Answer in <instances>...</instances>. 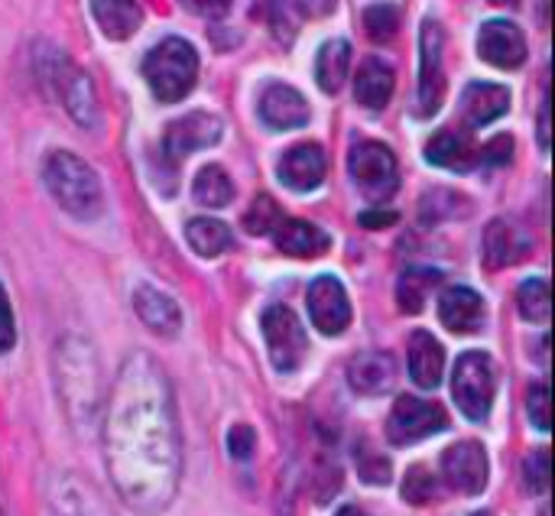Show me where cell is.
<instances>
[{
	"label": "cell",
	"mask_w": 555,
	"mask_h": 516,
	"mask_svg": "<svg viewBox=\"0 0 555 516\" xmlns=\"http://www.w3.org/2000/svg\"><path fill=\"white\" fill-rule=\"evenodd\" d=\"M527 410H530V420L540 433H550V387L546 384H537L530 387V397H527Z\"/></svg>",
	"instance_id": "cell-34"
},
{
	"label": "cell",
	"mask_w": 555,
	"mask_h": 516,
	"mask_svg": "<svg viewBox=\"0 0 555 516\" xmlns=\"http://www.w3.org/2000/svg\"><path fill=\"white\" fill-rule=\"evenodd\" d=\"M524 478H527V488H530L533 494H546V491H550V452H546V449H540V452H533V455L527 459Z\"/></svg>",
	"instance_id": "cell-33"
},
{
	"label": "cell",
	"mask_w": 555,
	"mask_h": 516,
	"mask_svg": "<svg viewBox=\"0 0 555 516\" xmlns=\"http://www.w3.org/2000/svg\"><path fill=\"white\" fill-rule=\"evenodd\" d=\"M182 7L198 13V16H224L231 0H182Z\"/></svg>",
	"instance_id": "cell-40"
},
{
	"label": "cell",
	"mask_w": 555,
	"mask_h": 516,
	"mask_svg": "<svg viewBox=\"0 0 555 516\" xmlns=\"http://www.w3.org/2000/svg\"><path fill=\"white\" fill-rule=\"evenodd\" d=\"M94 23L107 39H127L140 29V3L137 0H91Z\"/></svg>",
	"instance_id": "cell-24"
},
{
	"label": "cell",
	"mask_w": 555,
	"mask_h": 516,
	"mask_svg": "<svg viewBox=\"0 0 555 516\" xmlns=\"http://www.w3.org/2000/svg\"><path fill=\"white\" fill-rule=\"evenodd\" d=\"M390 94H393V68L384 59H367L354 75L358 104H364L367 111H380L387 107Z\"/></svg>",
	"instance_id": "cell-23"
},
{
	"label": "cell",
	"mask_w": 555,
	"mask_h": 516,
	"mask_svg": "<svg viewBox=\"0 0 555 516\" xmlns=\"http://www.w3.org/2000/svg\"><path fill=\"white\" fill-rule=\"evenodd\" d=\"M348 169H351V179L354 185L374 198V202H384L390 198L397 189H400V166H397V156L390 146L377 143V140H361L354 143L351 156H348Z\"/></svg>",
	"instance_id": "cell-5"
},
{
	"label": "cell",
	"mask_w": 555,
	"mask_h": 516,
	"mask_svg": "<svg viewBox=\"0 0 555 516\" xmlns=\"http://www.w3.org/2000/svg\"><path fill=\"white\" fill-rule=\"evenodd\" d=\"M442 283V273L433 270V267H410L406 273H400V283H397V302L403 312L416 315L426 309V299L439 289Z\"/></svg>",
	"instance_id": "cell-26"
},
{
	"label": "cell",
	"mask_w": 555,
	"mask_h": 516,
	"mask_svg": "<svg viewBox=\"0 0 555 516\" xmlns=\"http://www.w3.org/2000/svg\"><path fill=\"white\" fill-rule=\"evenodd\" d=\"M133 309H137V315L143 319V325H146L150 332H156V335H176L179 325H182L179 306H176L166 293H159V289H153V286H140V289L133 293Z\"/></svg>",
	"instance_id": "cell-22"
},
{
	"label": "cell",
	"mask_w": 555,
	"mask_h": 516,
	"mask_svg": "<svg viewBox=\"0 0 555 516\" xmlns=\"http://www.w3.org/2000/svg\"><path fill=\"white\" fill-rule=\"evenodd\" d=\"M393 221H397V211H364V215H361V224H364V228H374V231L390 228Z\"/></svg>",
	"instance_id": "cell-41"
},
{
	"label": "cell",
	"mask_w": 555,
	"mask_h": 516,
	"mask_svg": "<svg viewBox=\"0 0 555 516\" xmlns=\"http://www.w3.org/2000/svg\"><path fill=\"white\" fill-rule=\"evenodd\" d=\"M338 0H286V7L293 10V16H328L335 10Z\"/></svg>",
	"instance_id": "cell-39"
},
{
	"label": "cell",
	"mask_w": 555,
	"mask_h": 516,
	"mask_svg": "<svg viewBox=\"0 0 555 516\" xmlns=\"http://www.w3.org/2000/svg\"><path fill=\"white\" fill-rule=\"evenodd\" d=\"M338 516H367V514H364V511H358V507H341Z\"/></svg>",
	"instance_id": "cell-43"
},
{
	"label": "cell",
	"mask_w": 555,
	"mask_h": 516,
	"mask_svg": "<svg viewBox=\"0 0 555 516\" xmlns=\"http://www.w3.org/2000/svg\"><path fill=\"white\" fill-rule=\"evenodd\" d=\"M507 107H511V91L494 81H475L462 94V114L472 127L494 124L498 117L507 114Z\"/></svg>",
	"instance_id": "cell-19"
},
{
	"label": "cell",
	"mask_w": 555,
	"mask_h": 516,
	"mask_svg": "<svg viewBox=\"0 0 555 516\" xmlns=\"http://www.w3.org/2000/svg\"><path fill=\"white\" fill-rule=\"evenodd\" d=\"M446 374V351L429 332H413L410 338V377L423 390H436Z\"/></svg>",
	"instance_id": "cell-21"
},
{
	"label": "cell",
	"mask_w": 555,
	"mask_h": 516,
	"mask_svg": "<svg viewBox=\"0 0 555 516\" xmlns=\"http://www.w3.org/2000/svg\"><path fill=\"white\" fill-rule=\"evenodd\" d=\"M446 29L439 20H426L420 29V111L433 117L446 101Z\"/></svg>",
	"instance_id": "cell-6"
},
{
	"label": "cell",
	"mask_w": 555,
	"mask_h": 516,
	"mask_svg": "<svg viewBox=\"0 0 555 516\" xmlns=\"http://www.w3.org/2000/svg\"><path fill=\"white\" fill-rule=\"evenodd\" d=\"M224 133V124L221 117L208 114V111H195V114H185L179 120H172L166 130H163V153L179 163L185 159L189 153H198L205 146H215Z\"/></svg>",
	"instance_id": "cell-9"
},
{
	"label": "cell",
	"mask_w": 555,
	"mask_h": 516,
	"mask_svg": "<svg viewBox=\"0 0 555 516\" xmlns=\"http://www.w3.org/2000/svg\"><path fill=\"white\" fill-rule=\"evenodd\" d=\"M42 182H46L49 195L55 198V205L78 221H91L104 208V192H101L98 172L81 156H75L68 150H55L46 156Z\"/></svg>",
	"instance_id": "cell-2"
},
{
	"label": "cell",
	"mask_w": 555,
	"mask_h": 516,
	"mask_svg": "<svg viewBox=\"0 0 555 516\" xmlns=\"http://www.w3.org/2000/svg\"><path fill=\"white\" fill-rule=\"evenodd\" d=\"M104 446L114 488L133 511L159 514L169 507L179 488L182 449L172 394L153 358L133 354L120 367Z\"/></svg>",
	"instance_id": "cell-1"
},
{
	"label": "cell",
	"mask_w": 555,
	"mask_h": 516,
	"mask_svg": "<svg viewBox=\"0 0 555 516\" xmlns=\"http://www.w3.org/2000/svg\"><path fill=\"white\" fill-rule=\"evenodd\" d=\"M257 111H260V120L270 127V130H296V127H306L309 124V101L283 85V81H273L260 91V101H257Z\"/></svg>",
	"instance_id": "cell-13"
},
{
	"label": "cell",
	"mask_w": 555,
	"mask_h": 516,
	"mask_svg": "<svg viewBox=\"0 0 555 516\" xmlns=\"http://www.w3.org/2000/svg\"><path fill=\"white\" fill-rule=\"evenodd\" d=\"M540 146L550 150V101H543V111H540Z\"/></svg>",
	"instance_id": "cell-42"
},
{
	"label": "cell",
	"mask_w": 555,
	"mask_h": 516,
	"mask_svg": "<svg viewBox=\"0 0 555 516\" xmlns=\"http://www.w3.org/2000/svg\"><path fill=\"white\" fill-rule=\"evenodd\" d=\"M143 78L150 85V91L166 101L176 104L182 101L195 81H198V52L192 42H185L182 36H169L159 46H153L143 59Z\"/></svg>",
	"instance_id": "cell-3"
},
{
	"label": "cell",
	"mask_w": 555,
	"mask_h": 516,
	"mask_svg": "<svg viewBox=\"0 0 555 516\" xmlns=\"http://www.w3.org/2000/svg\"><path fill=\"white\" fill-rule=\"evenodd\" d=\"M481 159L491 163V166H504L514 159V137H494L485 150H481Z\"/></svg>",
	"instance_id": "cell-36"
},
{
	"label": "cell",
	"mask_w": 555,
	"mask_h": 516,
	"mask_svg": "<svg viewBox=\"0 0 555 516\" xmlns=\"http://www.w3.org/2000/svg\"><path fill=\"white\" fill-rule=\"evenodd\" d=\"M263 338H267V351H270V364L280 371V374H289L302 364L306 351H309V341H306V332L296 319L293 309L286 306H270L263 312Z\"/></svg>",
	"instance_id": "cell-7"
},
{
	"label": "cell",
	"mask_w": 555,
	"mask_h": 516,
	"mask_svg": "<svg viewBox=\"0 0 555 516\" xmlns=\"http://www.w3.org/2000/svg\"><path fill=\"white\" fill-rule=\"evenodd\" d=\"M364 29L377 42H390L400 29V10L393 3H377L364 10Z\"/></svg>",
	"instance_id": "cell-30"
},
{
	"label": "cell",
	"mask_w": 555,
	"mask_h": 516,
	"mask_svg": "<svg viewBox=\"0 0 555 516\" xmlns=\"http://www.w3.org/2000/svg\"><path fill=\"white\" fill-rule=\"evenodd\" d=\"M478 55L494 68H520L527 62L524 29L511 20H488L478 29Z\"/></svg>",
	"instance_id": "cell-10"
},
{
	"label": "cell",
	"mask_w": 555,
	"mask_h": 516,
	"mask_svg": "<svg viewBox=\"0 0 555 516\" xmlns=\"http://www.w3.org/2000/svg\"><path fill=\"white\" fill-rule=\"evenodd\" d=\"M426 159H429L433 166H442V169L468 172L472 166H478L481 150H478V143L472 140L468 130H462V127H446V130L433 133V140L426 143Z\"/></svg>",
	"instance_id": "cell-16"
},
{
	"label": "cell",
	"mask_w": 555,
	"mask_h": 516,
	"mask_svg": "<svg viewBox=\"0 0 555 516\" xmlns=\"http://www.w3.org/2000/svg\"><path fill=\"white\" fill-rule=\"evenodd\" d=\"M309 315L322 335H341L351 325V302L335 276H319L309 286Z\"/></svg>",
	"instance_id": "cell-11"
},
{
	"label": "cell",
	"mask_w": 555,
	"mask_h": 516,
	"mask_svg": "<svg viewBox=\"0 0 555 516\" xmlns=\"http://www.w3.org/2000/svg\"><path fill=\"white\" fill-rule=\"evenodd\" d=\"M358 472H361V478L367 481V485H387L390 481V462L384 459V455H361L358 459Z\"/></svg>",
	"instance_id": "cell-35"
},
{
	"label": "cell",
	"mask_w": 555,
	"mask_h": 516,
	"mask_svg": "<svg viewBox=\"0 0 555 516\" xmlns=\"http://www.w3.org/2000/svg\"><path fill=\"white\" fill-rule=\"evenodd\" d=\"M533 254V237L507 218H498L485 231V267L488 270H504Z\"/></svg>",
	"instance_id": "cell-15"
},
{
	"label": "cell",
	"mask_w": 555,
	"mask_h": 516,
	"mask_svg": "<svg viewBox=\"0 0 555 516\" xmlns=\"http://www.w3.org/2000/svg\"><path fill=\"white\" fill-rule=\"evenodd\" d=\"M273 241L286 257H299V260H309L328 250V234L302 218H283L273 231Z\"/></svg>",
	"instance_id": "cell-20"
},
{
	"label": "cell",
	"mask_w": 555,
	"mask_h": 516,
	"mask_svg": "<svg viewBox=\"0 0 555 516\" xmlns=\"http://www.w3.org/2000/svg\"><path fill=\"white\" fill-rule=\"evenodd\" d=\"M325 169H328L325 150L319 143H299L280 156L276 176L293 192H312L325 182Z\"/></svg>",
	"instance_id": "cell-14"
},
{
	"label": "cell",
	"mask_w": 555,
	"mask_h": 516,
	"mask_svg": "<svg viewBox=\"0 0 555 516\" xmlns=\"http://www.w3.org/2000/svg\"><path fill=\"white\" fill-rule=\"evenodd\" d=\"M254 446H257V439H254V429H250V426H234V429H231L228 449H231L234 459H250V455H254Z\"/></svg>",
	"instance_id": "cell-37"
},
{
	"label": "cell",
	"mask_w": 555,
	"mask_h": 516,
	"mask_svg": "<svg viewBox=\"0 0 555 516\" xmlns=\"http://www.w3.org/2000/svg\"><path fill=\"white\" fill-rule=\"evenodd\" d=\"M16 341V325H13V309H10V299L0 286V354L10 351Z\"/></svg>",
	"instance_id": "cell-38"
},
{
	"label": "cell",
	"mask_w": 555,
	"mask_h": 516,
	"mask_svg": "<svg viewBox=\"0 0 555 516\" xmlns=\"http://www.w3.org/2000/svg\"><path fill=\"white\" fill-rule=\"evenodd\" d=\"M442 472H446V481L465 498H475L488 488V455L478 442L452 446L442 455Z\"/></svg>",
	"instance_id": "cell-12"
},
{
	"label": "cell",
	"mask_w": 555,
	"mask_h": 516,
	"mask_svg": "<svg viewBox=\"0 0 555 516\" xmlns=\"http://www.w3.org/2000/svg\"><path fill=\"white\" fill-rule=\"evenodd\" d=\"M446 426H449V413L439 403L400 397L387 420V439L403 449V446H413V442H423V439L442 433Z\"/></svg>",
	"instance_id": "cell-8"
},
{
	"label": "cell",
	"mask_w": 555,
	"mask_h": 516,
	"mask_svg": "<svg viewBox=\"0 0 555 516\" xmlns=\"http://www.w3.org/2000/svg\"><path fill=\"white\" fill-rule=\"evenodd\" d=\"M348 65H351V42L348 39H328L319 49V59H315L319 88L328 91V94H338L341 85L348 81Z\"/></svg>",
	"instance_id": "cell-25"
},
{
	"label": "cell",
	"mask_w": 555,
	"mask_h": 516,
	"mask_svg": "<svg viewBox=\"0 0 555 516\" xmlns=\"http://www.w3.org/2000/svg\"><path fill=\"white\" fill-rule=\"evenodd\" d=\"M348 380L358 394L364 397H380L390 394L397 384V361L387 351H364L351 361L348 367Z\"/></svg>",
	"instance_id": "cell-17"
},
{
	"label": "cell",
	"mask_w": 555,
	"mask_h": 516,
	"mask_svg": "<svg viewBox=\"0 0 555 516\" xmlns=\"http://www.w3.org/2000/svg\"><path fill=\"white\" fill-rule=\"evenodd\" d=\"M436 494H439V488H436L433 472L423 468V465H413V468L406 472V478H403V498H406L413 507H423V504L436 501Z\"/></svg>",
	"instance_id": "cell-31"
},
{
	"label": "cell",
	"mask_w": 555,
	"mask_h": 516,
	"mask_svg": "<svg viewBox=\"0 0 555 516\" xmlns=\"http://www.w3.org/2000/svg\"><path fill=\"white\" fill-rule=\"evenodd\" d=\"M491 3H498V7H514V3H520V0H491Z\"/></svg>",
	"instance_id": "cell-44"
},
{
	"label": "cell",
	"mask_w": 555,
	"mask_h": 516,
	"mask_svg": "<svg viewBox=\"0 0 555 516\" xmlns=\"http://www.w3.org/2000/svg\"><path fill=\"white\" fill-rule=\"evenodd\" d=\"M478 516H491V514H478Z\"/></svg>",
	"instance_id": "cell-45"
},
{
	"label": "cell",
	"mask_w": 555,
	"mask_h": 516,
	"mask_svg": "<svg viewBox=\"0 0 555 516\" xmlns=\"http://www.w3.org/2000/svg\"><path fill=\"white\" fill-rule=\"evenodd\" d=\"M192 192H195L198 205H205V208H224L234 198V182L228 179V172L221 166H205L195 176Z\"/></svg>",
	"instance_id": "cell-28"
},
{
	"label": "cell",
	"mask_w": 555,
	"mask_h": 516,
	"mask_svg": "<svg viewBox=\"0 0 555 516\" xmlns=\"http://www.w3.org/2000/svg\"><path fill=\"white\" fill-rule=\"evenodd\" d=\"M517 306H520V315H524V319L546 325V322H550V312H553L550 283H546V280H527V283H520V289H517Z\"/></svg>",
	"instance_id": "cell-29"
},
{
	"label": "cell",
	"mask_w": 555,
	"mask_h": 516,
	"mask_svg": "<svg viewBox=\"0 0 555 516\" xmlns=\"http://www.w3.org/2000/svg\"><path fill=\"white\" fill-rule=\"evenodd\" d=\"M185 237L198 257H218L231 247V228L215 218H192L185 228Z\"/></svg>",
	"instance_id": "cell-27"
},
{
	"label": "cell",
	"mask_w": 555,
	"mask_h": 516,
	"mask_svg": "<svg viewBox=\"0 0 555 516\" xmlns=\"http://www.w3.org/2000/svg\"><path fill=\"white\" fill-rule=\"evenodd\" d=\"M283 218H286V215H283V208H280L270 195H260V198L254 202V208L247 211L244 224H247V231H250V234H273V231H276V224H280Z\"/></svg>",
	"instance_id": "cell-32"
},
{
	"label": "cell",
	"mask_w": 555,
	"mask_h": 516,
	"mask_svg": "<svg viewBox=\"0 0 555 516\" xmlns=\"http://www.w3.org/2000/svg\"><path fill=\"white\" fill-rule=\"evenodd\" d=\"M494 394H498L494 361L485 351H465L455 361V371H452V397H455V407L472 423H481L491 413Z\"/></svg>",
	"instance_id": "cell-4"
},
{
	"label": "cell",
	"mask_w": 555,
	"mask_h": 516,
	"mask_svg": "<svg viewBox=\"0 0 555 516\" xmlns=\"http://www.w3.org/2000/svg\"><path fill=\"white\" fill-rule=\"evenodd\" d=\"M439 319L449 332L472 335L485 325V299L468 286H455L439 299Z\"/></svg>",
	"instance_id": "cell-18"
}]
</instances>
